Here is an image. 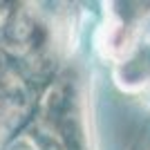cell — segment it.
Here are the masks:
<instances>
[{
  "mask_svg": "<svg viewBox=\"0 0 150 150\" xmlns=\"http://www.w3.org/2000/svg\"><path fill=\"white\" fill-rule=\"evenodd\" d=\"M112 76L123 92H146L150 90V36L141 34L132 45L114 58Z\"/></svg>",
  "mask_w": 150,
  "mask_h": 150,
  "instance_id": "6da1fadb",
  "label": "cell"
}]
</instances>
